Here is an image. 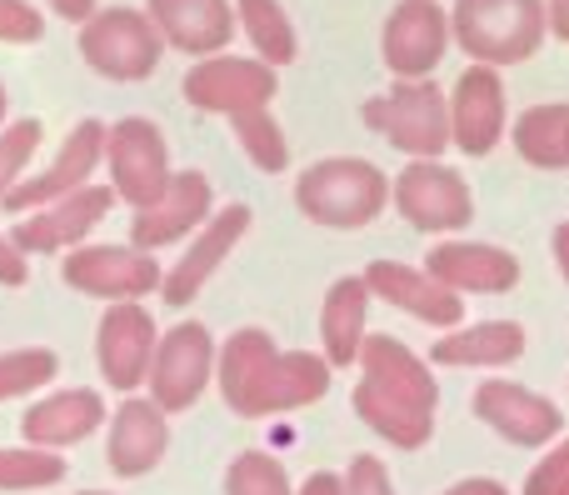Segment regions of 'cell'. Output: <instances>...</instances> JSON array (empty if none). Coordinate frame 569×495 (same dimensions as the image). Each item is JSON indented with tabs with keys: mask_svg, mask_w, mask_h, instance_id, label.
<instances>
[{
	"mask_svg": "<svg viewBox=\"0 0 569 495\" xmlns=\"http://www.w3.org/2000/svg\"><path fill=\"white\" fill-rule=\"evenodd\" d=\"M220 396L236 416H280V410H300L330 390V360L310 356V350H280L266 330L246 326L220 346L216 356Z\"/></svg>",
	"mask_w": 569,
	"mask_h": 495,
	"instance_id": "6da1fadb",
	"label": "cell"
},
{
	"mask_svg": "<svg viewBox=\"0 0 569 495\" xmlns=\"http://www.w3.org/2000/svg\"><path fill=\"white\" fill-rule=\"evenodd\" d=\"M390 200V180H385L380 166L360 156H330L315 160L300 180H295V206H300L305 220L330 230H360L370 226L375 216Z\"/></svg>",
	"mask_w": 569,
	"mask_h": 495,
	"instance_id": "7a4b0ae2",
	"label": "cell"
},
{
	"mask_svg": "<svg viewBox=\"0 0 569 495\" xmlns=\"http://www.w3.org/2000/svg\"><path fill=\"white\" fill-rule=\"evenodd\" d=\"M545 30V0H455L450 36L475 56V66H520L540 50Z\"/></svg>",
	"mask_w": 569,
	"mask_h": 495,
	"instance_id": "3957f363",
	"label": "cell"
},
{
	"mask_svg": "<svg viewBox=\"0 0 569 495\" xmlns=\"http://www.w3.org/2000/svg\"><path fill=\"white\" fill-rule=\"evenodd\" d=\"M365 126L415 160H435L450 146V100L435 80H400L395 90L365 100Z\"/></svg>",
	"mask_w": 569,
	"mask_h": 495,
	"instance_id": "277c9868",
	"label": "cell"
},
{
	"mask_svg": "<svg viewBox=\"0 0 569 495\" xmlns=\"http://www.w3.org/2000/svg\"><path fill=\"white\" fill-rule=\"evenodd\" d=\"M160 50H166V40L146 10L110 6L80 26V56L106 80H146L160 66Z\"/></svg>",
	"mask_w": 569,
	"mask_h": 495,
	"instance_id": "5b68a950",
	"label": "cell"
},
{
	"mask_svg": "<svg viewBox=\"0 0 569 495\" xmlns=\"http://www.w3.org/2000/svg\"><path fill=\"white\" fill-rule=\"evenodd\" d=\"M106 166H110V190L116 200H126L130 210H146L166 196L170 186V150L156 120L126 116L106 130Z\"/></svg>",
	"mask_w": 569,
	"mask_h": 495,
	"instance_id": "8992f818",
	"label": "cell"
},
{
	"mask_svg": "<svg viewBox=\"0 0 569 495\" xmlns=\"http://www.w3.org/2000/svg\"><path fill=\"white\" fill-rule=\"evenodd\" d=\"M210 376H216V340H210V330L200 320H180L170 336H160L146 386L150 400L166 416H180V410H190L206 396Z\"/></svg>",
	"mask_w": 569,
	"mask_h": 495,
	"instance_id": "52a82bcc",
	"label": "cell"
},
{
	"mask_svg": "<svg viewBox=\"0 0 569 495\" xmlns=\"http://www.w3.org/2000/svg\"><path fill=\"white\" fill-rule=\"evenodd\" d=\"M70 290L80 296H96V300H140L150 290H160V260L150 250H136V246H76L60 266Z\"/></svg>",
	"mask_w": 569,
	"mask_h": 495,
	"instance_id": "ba28073f",
	"label": "cell"
},
{
	"mask_svg": "<svg viewBox=\"0 0 569 495\" xmlns=\"http://www.w3.org/2000/svg\"><path fill=\"white\" fill-rule=\"evenodd\" d=\"M280 80L266 60L250 56H210L200 66H190L186 76V100L196 110H210V116H250V110H270Z\"/></svg>",
	"mask_w": 569,
	"mask_h": 495,
	"instance_id": "9c48e42d",
	"label": "cell"
},
{
	"mask_svg": "<svg viewBox=\"0 0 569 495\" xmlns=\"http://www.w3.org/2000/svg\"><path fill=\"white\" fill-rule=\"evenodd\" d=\"M106 130L100 120H80L76 130H70L66 140H60L56 160H50L40 176H26L16 190H10L0 206L10 210V216H30V210L50 206V200L60 196H76V190L96 186V166L106 160Z\"/></svg>",
	"mask_w": 569,
	"mask_h": 495,
	"instance_id": "30bf717a",
	"label": "cell"
},
{
	"mask_svg": "<svg viewBox=\"0 0 569 495\" xmlns=\"http://www.w3.org/2000/svg\"><path fill=\"white\" fill-rule=\"evenodd\" d=\"M390 196H395V210H400L415 230H430V236L470 226V216H475L470 186H465L450 166H440V160H410V166L395 176Z\"/></svg>",
	"mask_w": 569,
	"mask_h": 495,
	"instance_id": "8fae6325",
	"label": "cell"
},
{
	"mask_svg": "<svg viewBox=\"0 0 569 495\" xmlns=\"http://www.w3.org/2000/svg\"><path fill=\"white\" fill-rule=\"evenodd\" d=\"M450 46V10L435 0H400L385 20L380 56L400 80H430V70L445 60Z\"/></svg>",
	"mask_w": 569,
	"mask_h": 495,
	"instance_id": "7c38bea8",
	"label": "cell"
},
{
	"mask_svg": "<svg viewBox=\"0 0 569 495\" xmlns=\"http://www.w3.org/2000/svg\"><path fill=\"white\" fill-rule=\"evenodd\" d=\"M156 346H160V330L140 300H120V306H110L100 316V330H96L100 376L116 390H126V396H136V386L150 376Z\"/></svg>",
	"mask_w": 569,
	"mask_h": 495,
	"instance_id": "4fadbf2b",
	"label": "cell"
},
{
	"mask_svg": "<svg viewBox=\"0 0 569 495\" xmlns=\"http://www.w3.org/2000/svg\"><path fill=\"white\" fill-rule=\"evenodd\" d=\"M110 206H116V190L86 186V190H76V196H60V200H50V206L30 210V216H20L10 240H16V250H26V256H40V250H76V246H86L90 230L110 216Z\"/></svg>",
	"mask_w": 569,
	"mask_h": 495,
	"instance_id": "5bb4252c",
	"label": "cell"
},
{
	"mask_svg": "<svg viewBox=\"0 0 569 495\" xmlns=\"http://www.w3.org/2000/svg\"><path fill=\"white\" fill-rule=\"evenodd\" d=\"M505 140V80L495 66H465L450 90V146L490 156Z\"/></svg>",
	"mask_w": 569,
	"mask_h": 495,
	"instance_id": "9a60e30c",
	"label": "cell"
},
{
	"mask_svg": "<svg viewBox=\"0 0 569 495\" xmlns=\"http://www.w3.org/2000/svg\"><path fill=\"white\" fill-rule=\"evenodd\" d=\"M210 216H216V190H210V180L200 176V170H180V176H170L166 196H160L156 206L136 210V220H130V246L136 250L176 246L190 230L206 226Z\"/></svg>",
	"mask_w": 569,
	"mask_h": 495,
	"instance_id": "2e32d148",
	"label": "cell"
},
{
	"mask_svg": "<svg viewBox=\"0 0 569 495\" xmlns=\"http://www.w3.org/2000/svg\"><path fill=\"white\" fill-rule=\"evenodd\" d=\"M475 416H480L490 430H500L510 446H530V451L550 446L565 426L555 400L535 396V390L515 386V380H485V386L475 390Z\"/></svg>",
	"mask_w": 569,
	"mask_h": 495,
	"instance_id": "e0dca14e",
	"label": "cell"
},
{
	"mask_svg": "<svg viewBox=\"0 0 569 495\" xmlns=\"http://www.w3.org/2000/svg\"><path fill=\"white\" fill-rule=\"evenodd\" d=\"M365 286H370V296L390 300L395 310L425 320V326L455 330L465 320V296H455L450 286H440L430 270L400 266V260H375V266L365 270Z\"/></svg>",
	"mask_w": 569,
	"mask_h": 495,
	"instance_id": "ac0fdd59",
	"label": "cell"
},
{
	"mask_svg": "<svg viewBox=\"0 0 569 495\" xmlns=\"http://www.w3.org/2000/svg\"><path fill=\"white\" fill-rule=\"evenodd\" d=\"M246 230H250V206L216 210V216L200 226V236L190 240V250L176 260V270L160 280V290H166V306H190V300L206 290V280L216 276L220 266H226V256L240 246V236H246Z\"/></svg>",
	"mask_w": 569,
	"mask_h": 495,
	"instance_id": "d6986e66",
	"label": "cell"
},
{
	"mask_svg": "<svg viewBox=\"0 0 569 495\" xmlns=\"http://www.w3.org/2000/svg\"><path fill=\"white\" fill-rule=\"evenodd\" d=\"M440 286H450L455 296H500V290L520 286V260L500 246H480V240H440L425 260Z\"/></svg>",
	"mask_w": 569,
	"mask_h": 495,
	"instance_id": "ffe728a7",
	"label": "cell"
},
{
	"mask_svg": "<svg viewBox=\"0 0 569 495\" xmlns=\"http://www.w3.org/2000/svg\"><path fill=\"white\" fill-rule=\"evenodd\" d=\"M146 16L156 20L160 40L186 56H216L236 36V10L230 0H146Z\"/></svg>",
	"mask_w": 569,
	"mask_h": 495,
	"instance_id": "44dd1931",
	"label": "cell"
},
{
	"mask_svg": "<svg viewBox=\"0 0 569 495\" xmlns=\"http://www.w3.org/2000/svg\"><path fill=\"white\" fill-rule=\"evenodd\" d=\"M360 370H365L360 380L380 386L385 396L405 400V406L430 410V416H435V406H440V386H435L430 366H425V360L415 356L405 340H395V336H365V346H360Z\"/></svg>",
	"mask_w": 569,
	"mask_h": 495,
	"instance_id": "7402d4cb",
	"label": "cell"
},
{
	"mask_svg": "<svg viewBox=\"0 0 569 495\" xmlns=\"http://www.w3.org/2000/svg\"><path fill=\"white\" fill-rule=\"evenodd\" d=\"M166 446H170V420L166 410L156 406V400H140L130 396L126 406L116 410V420H110V471L116 476H146V471H156L160 461H166Z\"/></svg>",
	"mask_w": 569,
	"mask_h": 495,
	"instance_id": "603a6c76",
	"label": "cell"
},
{
	"mask_svg": "<svg viewBox=\"0 0 569 495\" xmlns=\"http://www.w3.org/2000/svg\"><path fill=\"white\" fill-rule=\"evenodd\" d=\"M100 420H106V400L96 390H56L26 410V440L40 451H66L96 436Z\"/></svg>",
	"mask_w": 569,
	"mask_h": 495,
	"instance_id": "cb8c5ba5",
	"label": "cell"
},
{
	"mask_svg": "<svg viewBox=\"0 0 569 495\" xmlns=\"http://www.w3.org/2000/svg\"><path fill=\"white\" fill-rule=\"evenodd\" d=\"M365 316H370V286H365V276H340L330 290H325L320 340H325V360H330V370L360 360Z\"/></svg>",
	"mask_w": 569,
	"mask_h": 495,
	"instance_id": "d4e9b609",
	"label": "cell"
},
{
	"mask_svg": "<svg viewBox=\"0 0 569 495\" xmlns=\"http://www.w3.org/2000/svg\"><path fill=\"white\" fill-rule=\"evenodd\" d=\"M525 356V326L515 320H480L455 336H440L430 350L435 366H510Z\"/></svg>",
	"mask_w": 569,
	"mask_h": 495,
	"instance_id": "484cf974",
	"label": "cell"
},
{
	"mask_svg": "<svg viewBox=\"0 0 569 495\" xmlns=\"http://www.w3.org/2000/svg\"><path fill=\"white\" fill-rule=\"evenodd\" d=\"M355 416H360L375 436H385L390 446H400V451H420L425 440L435 436V416H430V410L405 406V400L385 396V390L370 386V380H360V386H355Z\"/></svg>",
	"mask_w": 569,
	"mask_h": 495,
	"instance_id": "4316f807",
	"label": "cell"
},
{
	"mask_svg": "<svg viewBox=\"0 0 569 495\" xmlns=\"http://www.w3.org/2000/svg\"><path fill=\"white\" fill-rule=\"evenodd\" d=\"M510 140H515V150L540 170L569 166V106L565 100H555V106H530L515 120Z\"/></svg>",
	"mask_w": 569,
	"mask_h": 495,
	"instance_id": "83f0119b",
	"label": "cell"
},
{
	"mask_svg": "<svg viewBox=\"0 0 569 495\" xmlns=\"http://www.w3.org/2000/svg\"><path fill=\"white\" fill-rule=\"evenodd\" d=\"M236 16H240V26H246L250 46H256V60H266L270 70L290 66L300 40H295V26H290L280 0H240Z\"/></svg>",
	"mask_w": 569,
	"mask_h": 495,
	"instance_id": "f1b7e54d",
	"label": "cell"
},
{
	"mask_svg": "<svg viewBox=\"0 0 569 495\" xmlns=\"http://www.w3.org/2000/svg\"><path fill=\"white\" fill-rule=\"evenodd\" d=\"M56 481H66V456H56V451H0V491H46Z\"/></svg>",
	"mask_w": 569,
	"mask_h": 495,
	"instance_id": "f546056e",
	"label": "cell"
},
{
	"mask_svg": "<svg viewBox=\"0 0 569 495\" xmlns=\"http://www.w3.org/2000/svg\"><path fill=\"white\" fill-rule=\"evenodd\" d=\"M236 136H240V150H246V156L256 160V170H266V176H280V170L290 166V140H284V130L276 126L270 110L236 116Z\"/></svg>",
	"mask_w": 569,
	"mask_h": 495,
	"instance_id": "4dcf8cb0",
	"label": "cell"
},
{
	"mask_svg": "<svg viewBox=\"0 0 569 495\" xmlns=\"http://www.w3.org/2000/svg\"><path fill=\"white\" fill-rule=\"evenodd\" d=\"M60 370L56 350L46 346H26V350H10L0 356V400H16V396H30V390L50 386Z\"/></svg>",
	"mask_w": 569,
	"mask_h": 495,
	"instance_id": "1f68e13d",
	"label": "cell"
},
{
	"mask_svg": "<svg viewBox=\"0 0 569 495\" xmlns=\"http://www.w3.org/2000/svg\"><path fill=\"white\" fill-rule=\"evenodd\" d=\"M226 495H295V491H290V476H284V466L276 456H266V451H246V456L230 461Z\"/></svg>",
	"mask_w": 569,
	"mask_h": 495,
	"instance_id": "d6a6232c",
	"label": "cell"
},
{
	"mask_svg": "<svg viewBox=\"0 0 569 495\" xmlns=\"http://www.w3.org/2000/svg\"><path fill=\"white\" fill-rule=\"evenodd\" d=\"M40 136H46V126H40L36 116H26V120H16V126L0 130V200L26 180V166L40 150Z\"/></svg>",
	"mask_w": 569,
	"mask_h": 495,
	"instance_id": "836d02e7",
	"label": "cell"
},
{
	"mask_svg": "<svg viewBox=\"0 0 569 495\" xmlns=\"http://www.w3.org/2000/svg\"><path fill=\"white\" fill-rule=\"evenodd\" d=\"M46 36V16L26 0H0V40L6 46H30Z\"/></svg>",
	"mask_w": 569,
	"mask_h": 495,
	"instance_id": "e575fe53",
	"label": "cell"
},
{
	"mask_svg": "<svg viewBox=\"0 0 569 495\" xmlns=\"http://www.w3.org/2000/svg\"><path fill=\"white\" fill-rule=\"evenodd\" d=\"M525 495H569V440L555 446L525 481Z\"/></svg>",
	"mask_w": 569,
	"mask_h": 495,
	"instance_id": "d590c367",
	"label": "cell"
},
{
	"mask_svg": "<svg viewBox=\"0 0 569 495\" xmlns=\"http://www.w3.org/2000/svg\"><path fill=\"white\" fill-rule=\"evenodd\" d=\"M345 495H395L390 471L380 466V456H355L345 471Z\"/></svg>",
	"mask_w": 569,
	"mask_h": 495,
	"instance_id": "8d00e7d4",
	"label": "cell"
},
{
	"mask_svg": "<svg viewBox=\"0 0 569 495\" xmlns=\"http://www.w3.org/2000/svg\"><path fill=\"white\" fill-rule=\"evenodd\" d=\"M30 266H26V250H16V240L0 236V286H26Z\"/></svg>",
	"mask_w": 569,
	"mask_h": 495,
	"instance_id": "74e56055",
	"label": "cell"
},
{
	"mask_svg": "<svg viewBox=\"0 0 569 495\" xmlns=\"http://www.w3.org/2000/svg\"><path fill=\"white\" fill-rule=\"evenodd\" d=\"M50 10H56L60 20H76V26H86L90 16H96V0H46Z\"/></svg>",
	"mask_w": 569,
	"mask_h": 495,
	"instance_id": "f35d334b",
	"label": "cell"
},
{
	"mask_svg": "<svg viewBox=\"0 0 569 495\" xmlns=\"http://www.w3.org/2000/svg\"><path fill=\"white\" fill-rule=\"evenodd\" d=\"M295 495H345V476H330V471H315Z\"/></svg>",
	"mask_w": 569,
	"mask_h": 495,
	"instance_id": "ab89813d",
	"label": "cell"
},
{
	"mask_svg": "<svg viewBox=\"0 0 569 495\" xmlns=\"http://www.w3.org/2000/svg\"><path fill=\"white\" fill-rule=\"evenodd\" d=\"M545 20L555 40H569V0H545Z\"/></svg>",
	"mask_w": 569,
	"mask_h": 495,
	"instance_id": "60d3db41",
	"label": "cell"
},
{
	"mask_svg": "<svg viewBox=\"0 0 569 495\" xmlns=\"http://www.w3.org/2000/svg\"><path fill=\"white\" fill-rule=\"evenodd\" d=\"M445 495H510L500 486V481H490V476H470V481H460V486H450Z\"/></svg>",
	"mask_w": 569,
	"mask_h": 495,
	"instance_id": "b9f144b4",
	"label": "cell"
},
{
	"mask_svg": "<svg viewBox=\"0 0 569 495\" xmlns=\"http://www.w3.org/2000/svg\"><path fill=\"white\" fill-rule=\"evenodd\" d=\"M555 260H560V276L569 280V220L555 226Z\"/></svg>",
	"mask_w": 569,
	"mask_h": 495,
	"instance_id": "7bdbcfd3",
	"label": "cell"
},
{
	"mask_svg": "<svg viewBox=\"0 0 569 495\" xmlns=\"http://www.w3.org/2000/svg\"><path fill=\"white\" fill-rule=\"evenodd\" d=\"M0 126H6V86H0Z\"/></svg>",
	"mask_w": 569,
	"mask_h": 495,
	"instance_id": "ee69618b",
	"label": "cell"
},
{
	"mask_svg": "<svg viewBox=\"0 0 569 495\" xmlns=\"http://www.w3.org/2000/svg\"><path fill=\"white\" fill-rule=\"evenodd\" d=\"M86 495H106V491H86Z\"/></svg>",
	"mask_w": 569,
	"mask_h": 495,
	"instance_id": "f6af8a7d",
	"label": "cell"
}]
</instances>
